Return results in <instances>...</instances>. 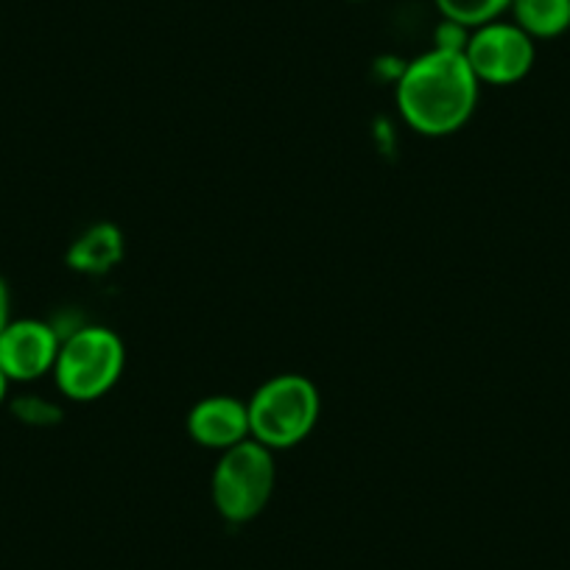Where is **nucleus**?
Segmentation results:
<instances>
[{
    "label": "nucleus",
    "instance_id": "11",
    "mask_svg": "<svg viewBox=\"0 0 570 570\" xmlns=\"http://www.w3.org/2000/svg\"><path fill=\"white\" fill-rule=\"evenodd\" d=\"M12 411L20 422H26V425H53V422L62 416V411H59L57 405L48 403V400L42 397H35V394H26V397L14 400Z\"/></svg>",
    "mask_w": 570,
    "mask_h": 570
},
{
    "label": "nucleus",
    "instance_id": "9",
    "mask_svg": "<svg viewBox=\"0 0 570 570\" xmlns=\"http://www.w3.org/2000/svg\"><path fill=\"white\" fill-rule=\"evenodd\" d=\"M512 23L531 40H557L570 31V0H512Z\"/></svg>",
    "mask_w": 570,
    "mask_h": 570
},
{
    "label": "nucleus",
    "instance_id": "12",
    "mask_svg": "<svg viewBox=\"0 0 570 570\" xmlns=\"http://www.w3.org/2000/svg\"><path fill=\"white\" fill-rule=\"evenodd\" d=\"M9 305H12V299H9V285L3 283V277H0V333H3V327H7L9 322H12Z\"/></svg>",
    "mask_w": 570,
    "mask_h": 570
},
{
    "label": "nucleus",
    "instance_id": "6",
    "mask_svg": "<svg viewBox=\"0 0 570 570\" xmlns=\"http://www.w3.org/2000/svg\"><path fill=\"white\" fill-rule=\"evenodd\" d=\"M62 336L42 320H12L0 333V370L12 383L40 381L57 366Z\"/></svg>",
    "mask_w": 570,
    "mask_h": 570
},
{
    "label": "nucleus",
    "instance_id": "13",
    "mask_svg": "<svg viewBox=\"0 0 570 570\" xmlns=\"http://www.w3.org/2000/svg\"><path fill=\"white\" fill-rule=\"evenodd\" d=\"M9 377L3 375V370H0V405H3V400H7V394H9Z\"/></svg>",
    "mask_w": 570,
    "mask_h": 570
},
{
    "label": "nucleus",
    "instance_id": "3",
    "mask_svg": "<svg viewBox=\"0 0 570 570\" xmlns=\"http://www.w3.org/2000/svg\"><path fill=\"white\" fill-rule=\"evenodd\" d=\"M124 366L126 347L118 333L101 325H85L62 338L53 377L68 400L92 403L112 392L124 375Z\"/></svg>",
    "mask_w": 570,
    "mask_h": 570
},
{
    "label": "nucleus",
    "instance_id": "4",
    "mask_svg": "<svg viewBox=\"0 0 570 570\" xmlns=\"http://www.w3.org/2000/svg\"><path fill=\"white\" fill-rule=\"evenodd\" d=\"M277 484L274 451L255 440L222 453L213 470V507L229 523H249L268 507Z\"/></svg>",
    "mask_w": 570,
    "mask_h": 570
},
{
    "label": "nucleus",
    "instance_id": "1",
    "mask_svg": "<svg viewBox=\"0 0 570 570\" xmlns=\"http://www.w3.org/2000/svg\"><path fill=\"white\" fill-rule=\"evenodd\" d=\"M481 81L464 51L431 48L403 68L397 107L405 124L425 137H448L464 129L479 107Z\"/></svg>",
    "mask_w": 570,
    "mask_h": 570
},
{
    "label": "nucleus",
    "instance_id": "7",
    "mask_svg": "<svg viewBox=\"0 0 570 570\" xmlns=\"http://www.w3.org/2000/svg\"><path fill=\"white\" fill-rule=\"evenodd\" d=\"M188 436L207 451H229L252 440L249 409L233 394H213L199 400L188 414Z\"/></svg>",
    "mask_w": 570,
    "mask_h": 570
},
{
    "label": "nucleus",
    "instance_id": "10",
    "mask_svg": "<svg viewBox=\"0 0 570 570\" xmlns=\"http://www.w3.org/2000/svg\"><path fill=\"white\" fill-rule=\"evenodd\" d=\"M442 20L464 26V29H479V26L501 20L512 9V0H434Z\"/></svg>",
    "mask_w": 570,
    "mask_h": 570
},
{
    "label": "nucleus",
    "instance_id": "5",
    "mask_svg": "<svg viewBox=\"0 0 570 570\" xmlns=\"http://www.w3.org/2000/svg\"><path fill=\"white\" fill-rule=\"evenodd\" d=\"M464 57L481 85L509 87L531 73L537 62V42L518 23L501 18L470 31Z\"/></svg>",
    "mask_w": 570,
    "mask_h": 570
},
{
    "label": "nucleus",
    "instance_id": "2",
    "mask_svg": "<svg viewBox=\"0 0 570 570\" xmlns=\"http://www.w3.org/2000/svg\"><path fill=\"white\" fill-rule=\"evenodd\" d=\"M252 440L268 451H288L311 436L320 422V389L305 375H274L246 400Z\"/></svg>",
    "mask_w": 570,
    "mask_h": 570
},
{
    "label": "nucleus",
    "instance_id": "8",
    "mask_svg": "<svg viewBox=\"0 0 570 570\" xmlns=\"http://www.w3.org/2000/svg\"><path fill=\"white\" fill-rule=\"evenodd\" d=\"M126 255V238L118 224L101 222L87 227L68 249V266L87 277L109 274Z\"/></svg>",
    "mask_w": 570,
    "mask_h": 570
}]
</instances>
